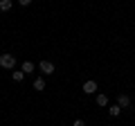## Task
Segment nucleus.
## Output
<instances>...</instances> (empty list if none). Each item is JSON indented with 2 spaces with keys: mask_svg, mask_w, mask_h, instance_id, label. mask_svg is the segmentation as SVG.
I'll list each match as a JSON object with an SVG mask.
<instances>
[{
  "mask_svg": "<svg viewBox=\"0 0 135 126\" xmlns=\"http://www.w3.org/2000/svg\"><path fill=\"white\" fill-rule=\"evenodd\" d=\"M108 113H110V117H117V115L122 113V106H119V104H115V106L108 108Z\"/></svg>",
  "mask_w": 135,
  "mask_h": 126,
  "instance_id": "nucleus-6",
  "label": "nucleus"
},
{
  "mask_svg": "<svg viewBox=\"0 0 135 126\" xmlns=\"http://www.w3.org/2000/svg\"><path fill=\"white\" fill-rule=\"evenodd\" d=\"M23 77H25V72H23V70H18V72H14V74H11V79H14V81H23Z\"/></svg>",
  "mask_w": 135,
  "mask_h": 126,
  "instance_id": "nucleus-10",
  "label": "nucleus"
},
{
  "mask_svg": "<svg viewBox=\"0 0 135 126\" xmlns=\"http://www.w3.org/2000/svg\"><path fill=\"white\" fill-rule=\"evenodd\" d=\"M34 90H45V81H43V79H34Z\"/></svg>",
  "mask_w": 135,
  "mask_h": 126,
  "instance_id": "nucleus-8",
  "label": "nucleus"
},
{
  "mask_svg": "<svg viewBox=\"0 0 135 126\" xmlns=\"http://www.w3.org/2000/svg\"><path fill=\"white\" fill-rule=\"evenodd\" d=\"M97 106H101V108L108 106V97L106 95H97Z\"/></svg>",
  "mask_w": 135,
  "mask_h": 126,
  "instance_id": "nucleus-7",
  "label": "nucleus"
},
{
  "mask_svg": "<svg viewBox=\"0 0 135 126\" xmlns=\"http://www.w3.org/2000/svg\"><path fill=\"white\" fill-rule=\"evenodd\" d=\"M23 72H25V74H27V72H34V63H32V61H25V63H23Z\"/></svg>",
  "mask_w": 135,
  "mask_h": 126,
  "instance_id": "nucleus-9",
  "label": "nucleus"
},
{
  "mask_svg": "<svg viewBox=\"0 0 135 126\" xmlns=\"http://www.w3.org/2000/svg\"><path fill=\"white\" fill-rule=\"evenodd\" d=\"M11 5H14L11 0H0V11H9Z\"/></svg>",
  "mask_w": 135,
  "mask_h": 126,
  "instance_id": "nucleus-5",
  "label": "nucleus"
},
{
  "mask_svg": "<svg viewBox=\"0 0 135 126\" xmlns=\"http://www.w3.org/2000/svg\"><path fill=\"white\" fill-rule=\"evenodd\" d=\"M117 104H119L122 108H128L131 106V97L128 95H119V97H117Z\"/></svg>",
  "mask_w": 135,
  "mask_h": 126,
  "instance_id": "nucleus-4",
  "label": "nucleus"
},
{
  "mask_svg": "<svg viewBox=\"0 0 135 126\" xmlns=\"http://www.w3.org/2000/svg\"><path fill=\"white\" fill-rule=\"evenodd\" d=\"M72 126H86V122H83V119H74Z\"/></svg>",
  "mask_w": 135,
  "mask_h": 126,
  "instance_id": "nucleus-11",
  "label": "nucleus"
},
{
  "mask_svg": "<svg viewBox=\"0 0 135 126\" xmlns=\"http://www.w3.org/2000/svg\"><path fill=\"white\" fill-rule=\"evenodd\" d=\"M83 92H86V95H95V92H97V81H92V79L86 81V83H83Z\"/></svg>",
  "mask_w": 135,
  "mask_h": 126,
  "instance_id": "nucleus-2",
  "label": "nucleus"
},
{
  "mask_svg": "<svg viewBox=\"0 0 135 126\" xmlns=\"http://www.w3.org/2000/svg\"><path fill=\"white\" fill-rule=\"evenodd\" d=\"M20 2V7H27V5H32V0H18Z\"/></svg>",
  "mask_w": 135,
  "mask_h": 126,
  "instance_id": "nucleus-12",
  "label": "nucleus"
},
{
  "mask_svg": "<svg viewBox=\"0 0 135 126\" xmlns=\"http://www.w3.org/2000/svg\"><path fill=\"white\" fill-rule=\"evenodd\" d=\"M41 72L43 74H52L54 72V63L52 61H41Z\"/></svg>",
  "mask_w": 135,
  "mask_h": 126,
  "instance_id": "nucleus-3",
  "label": "nucleus"
},
{
  "mask_svg": "<svg viewBox=\"0 0 135 126\" xmlns=\"http://www.w3.org/2000/svg\"><path fill=\"white\" fill-rule=\"evenodd\" d=\"M0 65L7 68V70H11L16 65V56H14V54H0Z\"/></svg>",
  "mask_w": 135,
  "mask_h": 126,
  "instance_id": "nucleus-1",
  "label": "nucleus"
}]
</instances>
